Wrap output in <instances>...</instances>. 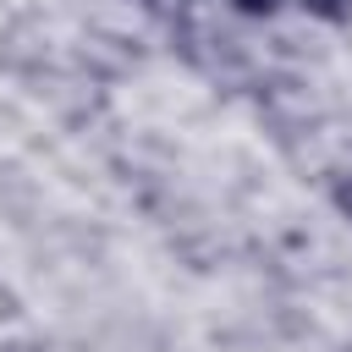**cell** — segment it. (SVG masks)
Listing matches in <instances>:
<instances>
[{"instance_id":"1","label":"cell","mask_w":352,"mask_h":352,"mask_svg":"<svg viewBox=\"0 0 352 352\" xmlns=\"http://www.w3.org/2000/svg\"><path fill=\"white\" fill-rule=\"evenodd\" d=\"M314 22H346L352 16V0H297Z\"/></svg>"},{"instance_id":"3","label":"cell","mask_w":352,"mask_h":352,"mask_svg":"<svg viewBox=\"0 0 352 352\" xmlns=\"http://www.w3.org/2000/svg\"><path fill=\"white\" fill-rule=\"evenodd\" d=\"M143 6H148V11H160V16H176V11H182V0H143Z\"/></svg>"},{"instance_id":"2","label":"cell","mask_w":352,"mask_h":352,"mask_svg":"<svg viewBox=\"0 0 352 352\" xmlns=\"http://www.w3.org/2000/svg\"><path fill=\"white\" fill-rule=\"evenodd\" d=\"M236 16H275L280 11V0H226Z\"/></svg>"}]
</instances>
